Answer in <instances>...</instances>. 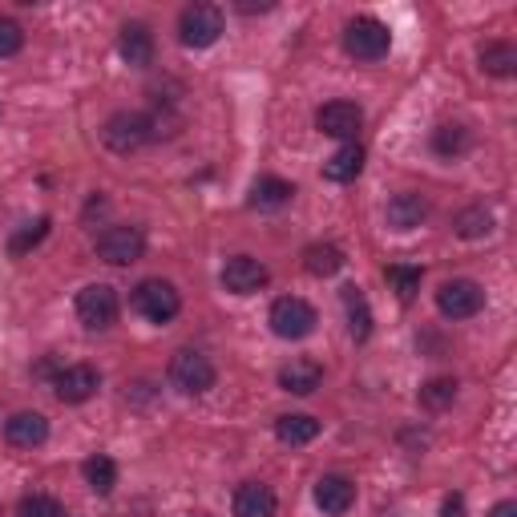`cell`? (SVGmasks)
I'll use <instances>...</instances> for the list:
<instances>
[{"instance_id": "obj_1", "label": "cell", "mask_w": 517, "mask_h": 517, "mask_svg": "<svg viewBox=\"0 0 517 517\" xmlns=\"http://www.w3.org/2000/svg\"><path fill=\"white\" fill-rule=\"evenodd\" d=\"M130 303H134V312L142 320H150V324H170L182 312V299H178L174 283H166V279H142L134 287Z\"/></svg>"}, {"instance_id": "obj_2", "label": "cell", "mask_w": 517, "mask_h": 517, "mask_svg": "<svg viewBox=\"0 0 517 517\" xmlns=\"http://www.w3.org/2000/svg\"><path fill=\"white\" fill-rule=\"evenodd\" d=\"M166 376H170V384H174L182 396H202V392L215 388V364L206 360L202 352H194V348L174 352Z\"/></svg>"}, {"instance_id": "obj_3", "label": "cell", "mask_w": 517, "mask_h": 517, "mask_svg": "<svg viewBox=\"0 0 517 517\" xmlns=\"http://www.w3.org/2000/svg\"><path fill=\"white\" fill-rule=\"evenodd\" d=\"M316 324H320L316 307L299 295H283V299L271 303V332L279 340H307L316 332Z\"/></svg>"}, {"instance_id": "obj_4", "label": "cell", "mask_w": 517, "mask_h": 517, "mask_svg": "<svg viewBox=\"0 0 517 517\" xmlns=\"http://www.w3.org/2000/svg\"><path fill=\"white\" fill-rule=\"evenodd\" d=\"M77 320L89 332H106L118 324V291L110 283H89L77 291Z\"/></svg>"}, {"instance_id": "obj_5", "label": "cell", "mask_w": 517, "mask_h": 517, "mask_svg": "<svg viewBox=\"0 0 517 517\" xmlns=\"http://www.w3.org/2000/svg\"><path fill=\"white\" fill-rule=\"evenodd\" d=\"M178 37L186 49H211L223 37V9L219 5H190L178 17Z\"/></svg>"}, {"instance_id": "obj_6", "label": "cell", "mask_w": 517, "mask_h": 517, "mask_svg": "<svg viewBox=\"0 0 517 517\" xmlns=\"http://www.w3.org/2000/svg\"><path fill=\"white\" fill-rule=\"evenodd\" d=\"M344 49H348L356 61H380V57H388V49H392V33H388V25L376 21V17H356V21L344 29Z\"/></svg>"}, {"instance_id": "obj_7", "label": "cell", "mask_w": 517, "mask_h": 517, "mask_svg": "<svg viewBox=\"0 0 517 517\" xmlns=\"http://www.w3.org/2000/svg\"><path fill=\"white\" fill-rule=\"evenodd\" d=\"M150 138H154V122H150L146 114H130V110L114 114V118L106 122V130H101V142H106L114 154H134V150H142Z\"/></svg>"}, {"instance_id": "obj_8", "label": "cell", "mask_w": 517, "mask_h": 517, "mask_svg": "<svg viewBox=\"0 0 517 517\" xmlns=\"http://www.w3.org/2000/svg\"><path fill=\"white\" fill-rule=\"evenodd\" d=\"M97 255L110 267H130L146 255V235L138 227H106L97 235Z\"/></svg>"}, {"instance_id": "obj_9", "label": "cell", "mask_w": 517, "mask_h": 517, "mask_svg": "<svg viewBox=\"0 0 517 517\" xmlns=\"http://www.w3.org/2000/svg\"><path fill=\"white\" fill-rule=\"evenodd\" d=\"M437 307L445 320H469L485 307V291L473 279H449L437 287Z\"/></svg>"}, {"instance_id": "obj_10", "label": "cell", "mask_w": 517, "mask_h": 517, "mask_svg": "<svg viewBox=\"0 0 517 517\" xmlns=\"http://www.w3.org/2000/svg\"><path fill=\"white\" fill-rule=\"evenodd\" d=\"M53 388H57V400H61V404H85L89 396H97L101 372H97L93 364H69V368L57 372Z\"/></svg>"}, {"instance_id": "obj_11", "label": "cell", "mask_w": 517, "mask_h": 517, "mask_svg": "<svg viewBox=\"0 0 517 517\" xmlns=\"http://www.w3.org/2000/svg\"><path fill=\"white\" fill-rule=\"evenodd\" d=\"M267 279H271V271H267L259 259H251V255H235V259H227V267H223V287H227L231 295H255V291L267 287Z\"/></svg>"}, {"instance_id": "obj_12", "label": "cell", "mask_w": 517, "mask_h": 517, "mask_svg": "<svg viewBox=\"0 0 517 517\" xmlns=\"http://www.w3.org/2000/svg\"><path fill=\"white\" fill-rule=\"evenodd\" d=\"M316 126L328 138H356V130L364 126V110L356 106V101H328V106H320V114H316Z\"/></svg>"}, {"instance_id": "obj_13", "label": "cell", "mask_w": 517, "mask_h": 517, "mask_svg": "<svg viewBox=\"0 0 517 517\" xmlns=\"http://www.w3.org/2000/svg\"><path fill=\"white\" fill-rule=\"evenodd\" d=\"M5 441L13 449H37L49 441V421L41 417V412H13V417L5 421Z\"/></svg>"}, {"instance_id": "obj_14", "label": "cell", "mask_w": 517, "mask_h": 517, "mask_svg": "<svg viewBox=\"0 0 517 517\" xmlns=\"http://www.w3.org/2000/svg\"><path fill=\"white\" fill-rule=\"evenodd\" d=\"M118 53H122V61L134 65V69L154 65V33H150V25L130 21V25L122 29V37H118Z\"/></svg>"}, {"instance_id": "obj_15", "label": "cell", "mask_w": 517, "mask_h": 517, "mask_svg": "<svg viewBox=\"0 0 517 517\" xmlns=\"http://www.w3.org/2000/svg\"><path fill=\"white\" fill-rule=\"evenodd\" d=\"M316 505L324 513H332V517H344L356 505V485L348 477H340V473H328V477L316 481Z\"/></svg>"}, {"instance_id": "obj_16", "label": "cell", "mask_w": 517, "mask_h": 517, "mask_svg": "<svg viewBox=\"0 0 517 517\" xmlns=\"http://www.w3.org/2000/svg\"><path fill=\"white\" fill-rule=\"evenodd\" d=\"M275 509H279V497L271 485L247 481L235 489V517H275Z\"/></svg>"}, {"instance_id": "obj_17", "label": "cell", "mask_w": 517, "mask_h": 517, "mask_svg": "<svg viewBox=\"0 0 517 517\" xmlns=\"http://www.w3.org/2000/svg\"><path fill=\"white\" fill-rule=\"evenodd\" d=\"M324 384V368L316 360H291L279 368V388L291 396H312Z\"/></svg>"}, {"instance_id": "obj_18", "label": "cell", "mask_w": 517, "mask_h": 517, "mask_svg": "<svg viewBox=\"0 0 517 517\" xmlns=\"http://www.w3.org/2000/svg\"><path fill=\"white\" fill-rule=\"evenodd\" d=\"M384 215H388V227L412 231V227H421L429 219V202H425V194H396Z\"/></svg>"}, {"instance_id": "obj_19", "label": "cell", "mask_w": 517, "mask_h": 517, "mask_svg": "<svg viewBox=\"0 0 517 517\" xmlns=\"http://www.w3.org/2000/svg\"><path fill=\"white\" fill-rule=\"evenodd\" d=\"M275 437L279 445H312L320 437V421L316 417H307V412H287V417L275 421Z\"/></svg>"}, {"instance_id": "obj_20", "label": "cell", "mask_w": 517, "mask_h": 517, "mask_svg": "<svg viewBox=\"0 0 517 517\" xmlns=\"http://www.w3.org/2000/svg\"><path fill=\"white\" fill-rule=\"evenodd\" d=\"M340 299H344V312H348V332H352V340H356V344H364V340L372 336V312H368L364 291L352 283V287H344V291H340Z\"/></svg>"}, {"instance_id": "obj_21", "label": "cell", "mask_w": 517, "mask_h": 517, "mask_svg": "<svg viewBox=\"0 0 517 517\" xmlns=\"http://www.w3.org/2000/svg\"><path fill=\"white\" fill-rule=\"evenodd\" d=\"M364 170V150L356 142H344L328 162H324V178L328 182H356Z\"/></svg>"}, {"instance_id": "obj_22", "label": "cell", "mask_w": 517, "mask_h": 517, "mask_svg": "<svg viewBox=\"0 0 517 517\" xmlns=\"http://www.w3.org/2000/svg\"><path fill=\"white\" fill-rule=\"evenodd\" d=\"M303 267H307V275H316V279H332L344 267V251L332 247V243H312L303 251Z\"/></svg>"}, {"instance_id": "obj_23", "label": "cell", "mask_w": 517, "mask_h": 517, "mask_svg": "<svg viewBox=\"0 0 517 517\" xmlns=\"http://www.w3.org/2000/svg\"><path fill=\"white\" fill-rule=\"evenodd\" d=\"M291 194H295L291 182H283V178H259L251 186V206H255V211H279V206L291 202Z\"/></svg>"}, {"instance_id": "obj_24", "label": "cell", "mask_w": 517, "mask_h": 517, "mask_svg": "<svg viewBox=\"0 0 517 517\" xmlns=\"http://www.w3.org/2000/svg\"><path fill=\"white\" fill-rule=\"evenodd\" d=\"M81 473H85V481H89V489L93 493H114V485H118V465L106 457V453H93L85 465H81Z\"/></svg>"}, {"instance_id": "obj_25", "label": "cell", "mask_w": 517, "mask_h": 517, "mask_svg": "<svg viewBox=\"0 0 517 517\" xmlns=\"http://www.w3.org/2000/svg\"><path fill=\"white\" fill-rule=\"evenodd\" d=\"M481 69L493 77H513L517 73V49L509 41H489L481 49Z\"/></svg>"}, {"instance_id": "obj_26", "label": "cell", "mask_w": 517, "mask_h": 517, "mask_svg": "<svg viewBox=\"0 0 517 517\" xmlns=\"http://www.w3.org/2000/svg\"><path fill=\"white\" fill-rule=\"evenodd\" d=\"M45 235H49V219L41 215V219H33V223H25L13 239H9V255L13 259H21V255H29L37 243H45Z\"/></svg>"}, {"instance_id": "obj_27", "label": "cell", "mask_w": 517, "mask_h": 517, "mask_svg": "<svg viewBox=\"0 0 517 517\" xmlns=\"http://www.w3.org/2000/svg\"><path fill=\"white\" fill-rule=\"evenodd\" d=\"M493 231V215L485 211V206H469V211L457 215V235L461 239H485Z\"/></svg>"}, {"instance_id": "obj_28", "label": "cell", "mask_w": 517, "mask_h": 517, "mask_svg": "<svg viewBox=\"0 0 517 517\" xmlns=\"http://www.w3.org/2000/svg\"><path fill=\"white\" fill-rule=\"evenodd\" d=\"M457 400V380H449V376H437V380H429L425 388H421V404L429 408V412H441V408H449Z\"/></svg>"}, {"instance_id": "obj_29", "label": "cell", "mask_w": 517, "mask_h": 517, "mask_svg": "<svg viewBox=\"0 0 517 517\" xmlns=\"http://www.w3.org/2000/svg\"><path fill=\"white\" fill-rule=\"evenodd\" d=\"M388 275V283L396 287V295H400V303H412L417 299V291H421V267H388L384 271Z\"/></svg>"}, {"instance_id": "obj_30", "label": "cell", "mask_w": 517, "mask_h": 517, "mask_svg": "<svg viewBox=\"0 0 517 517\" xmlns=\"http://www.w3.org/2000/svg\"><path fill=\"white\" fill-rule=\"evenodd\" d=\"M433 150H437L441 158L465 154V150H469V130H465V126H441V130L433 134Z\"/></svg>"}, {"instance_id": "obj_31", "label": "cell", "mask_w": 517, "mask_h": 517, "mask_svg": "<svg viewBox=\"0 0 517 517\" xmlns=\"http://www.w3.org/2000/svg\"><path fill=\"white\" fill-rule=\"evenodd\" d=\"M17 517H65V509H61V501L49 497V493H29V497H21Z\"/></svg>"}, {"instance_id": "obj_32", "label": "cell", "mask_w": 517, "mask_h": 517, "mask_svg": "<svg viewBox=\"0 0 517 517\" xmlns=\"http://www.w3.org/2000/svg\"><path fill=\"white\" fill-rule=\"evenodd\" d=\"M21 45H25L21 25H17V21H9V17H0V61H5V57H17V53H21Z\"/></svg>"}, {"instance_id": "obj_33", "label": "cell", "mask_w": 517, "mask_h": 517, "mask_svg": "<svg viewBox=\"0 0 517 517\" xmlns=\"http://www.w3.org/2000/svg\"><path fill=\"white\" fill-rule=\"evenodd\" d=\"M441 517H465V497L461 493H449L441 501Z\"/></svg>"}, {"instance_id": "obj_34", "label": "cell", "mask_w": 517, "mask_h": 517, "mask_svg": "<svg viewBox=\"0 0 517 517\" xmlns=\"http://www.w3.org/2000/svg\"><path fill=\"white\" fill-rule=\"evenodd\" d=\"M489 517H517V501H497Z\"/></svg>"}]
</instances>
